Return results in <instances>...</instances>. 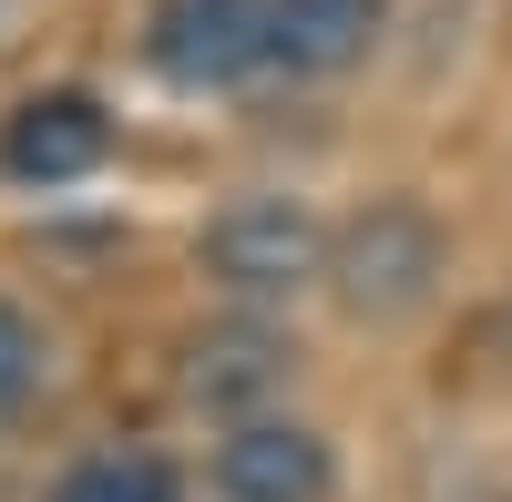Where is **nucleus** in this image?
Returning <instances> with one entry per match:
<instances>
[{
    "label": "nucleus",
    "instance_id": "f257e3e1",
    "mask_svg": "<svg viewBox=\"0 0 512 502\" xmlns=\"http://www.w3.org/2000/svg\"><path fill=\"white\" fill-rule=\"evenodd\" d=\"M441 267H451V246L431 226V205H410V195H379V205H359V216L328 236V287H338V308H349L359 328L420 318L431 287H441Z\"/></svg>",
    "mask_w": 512,
    "mask_h": 502
},
{
    "label": "nucleus",
    "instance_id": "f03ea898",
    "mask_svg": "<svg viewBox=\"0 0 512 502\" xmlns=\"http://www.w3.org/2000/svg\"><path fill=\"white\" fill-rule=\"evenodd\" d=\"M195 257H205V277H216L236 308H277V298L328 277V226L297 195H236L226 216L205 226Z\"/></svg>",
    "mask_w": 512,
    "mask_h": 502
},
{
    "label": "nucleus",
    "instance_id": "7ed1b4c3",
    "mask_svg": "<svg viewBox=\"0 0 512 502\" xmlns=\"http://www.w3.org/2000/svg\"><path fill=\"white\" fill-rule=\"evenodd\" d=\"M144 62L175 93H226L267 62V11L256 0H154L144 21Z\"/></svg>",
    "mask_w": 512,
    "mask_h": 502
},
{
    "label": "nucleus",
    "instance_id": "20e7f679",
    "mask_svg": "<svg viewBox=\"0 0 512 502\" xmlns=\"http://www.w3.org/2000/svg\"><path fill=\"white\" fill-rule=\"evenodd\" d=\"M113 154V113L93 93H21L0 113V175L11 185H72Z\"/></svg>",
    "mask_w": 512,
    "mask_h": 502
},
{
    "label": "nucleus",
    "instance_id": "39448f33",
    "mask_svg": "<svg viewBox=\"0 0 512 502\" xmlns=\"http://www.w3.org/2000/svg\"><path fill=\"white\" fill-rule=\"evenodd\" d=\"M338 462L308 421H277V410H256L216 441V492L226 502H328Z\"/></svg>",
    "mask_w": 512,
    "mask_h": 502
},
{
    "label": "nucleus",
    "instance_id": "423d86ee",
    "mask_svg": "<svg viewBox=\"0 0 512 502\" xmlns=\"http://www.w3.org/2000/svg\"><path fill=\"white\" fill-rule=\"evenodd\" d=\"M287 380H297V349H287L256 308L226 318V328H205V339L185 349V400L216 410V421H256V410H267Z\"/></svg>",
    "mask_w": 512,
    "mask_h": 502
},
{
    "label": "nucleus",
    "instance_id": "0eeeda50",
    "mask_svg": "<svg viewBox=\"0 0 512 502\" xmlns=\"http://www.w3.org/2000/svg\"><path fill=\"white\" fill-rule=\"evenodd\" d=\"M267 11V62L287 72H349L379 21H390V0H256Z\"/></svg>",
    "mask_w": 512,
    "mask_h": 502
},
{
    "label": "nucleus",
    "instance_id": "6e6552de",
    "mask_svg": "<svg viewBox=\"0 0 512 502\" xmlns=\"http://www.w3.org/2000/svg\"><path fill=\"white\" fill-rule=\"evenodd\" d=\"M52 502H175V472L154 451H103V462H72Z\"/></svg>",
    "mask_w": 512,
    "mask_h": 502
},
{
    "label": "nucleus",
    "instance_id": "1a4fd4ad",
    "mask_svg": "<svg viewBox=\"0 0 512 502\" xmlns=\"http://www.w3.org/2000/svg\"><path fill=\"white\" fill-rule=\"evenodd\" d=\"M31 390H41V328H31L11 298H0V431L31 410Z\"/></svg>",
    "mask_w": 512,
    "mask_h": 502
},
{
    "label": "nucleus",
    "instance_id": "9d476101",
    "mask_svg": "<svg viewBox=\"0 0 512 502\" xmlns=\"http://www.w3.org/2000/svg\"><path fill=\"white\" fill-rule=\"evenodd\" d=\"M0 11H11V0H0Z\"/></svg>",
    "mask_w": 512,
    "mask_h": 502
}]
</instances>
